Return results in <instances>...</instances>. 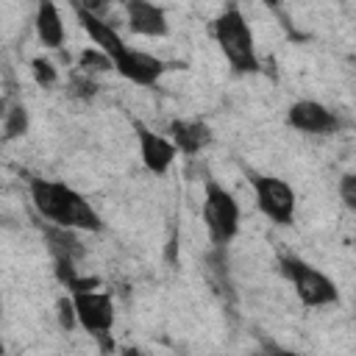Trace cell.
<instances>
[{
	"mask_svg": "<svg viewBox=\"0 0 356 356\" xmlns=\"http://www.w3.org/2000/svg\"><path fill=\"white\" fill-rule=\"evenodd\" d=\"M286 125L300 131V134H312V136H328L334 131H339V117L323 106L320 100H295L286 108Z\"/></svg>",
	"mask_w": 356,
	"mask_h": 356,
	"instance_id": "52a82bcc",
	"label": "cell"
},
{
	"mask_svg": "<svg viewBox=\"0 0 356 356\" xmlns=\"http://www.w3.org/2000/svg\"><path fill=\"white\" fill-rule=\"evenodd\" d=\"M28 125H31V117H28V108L25 106H11L6 114H3V136L6 139H19L28 134Z\"/></svg>",
	"mask_w": 356,
	"mask_h": 356,
	"instance_id": "9a60e30c",
	"label": "cell"
},
{
	"mask_svg": "<svg viewBox=\"0 0 356 356\" xmlns=\"http://www.w3.org/2000/svg\"><path fill=\"white\" fill-rule=\"evenodd\" d=\"M78 70L95 78V72H108V70H114V67H111V58H108L106 53H100L97 47H83V50L78 53Z\"/></svg>",
	"mask_w": 356,
	"mask_h": 356,
	"instance_id": "2e32d148",
	"label": "cell"
},
{
	"mask_svg": "<svg viewBox=\"0 0 356 356\" xmlns=\"http://www.w3.org/2000/svg\"><path fill=\"white\" fill-rule=\"evenodd\" d=\"M120 356H142V350H139V348L125 345V348H120Z\"/></svg>",
	"mask_w": 356,
	"mask_h": 356,
	"instance_id": "44dd1931",
	"label": "cell"
},
{
	"mask_svg": "<svg viewBox=\"0 0 356 356\" xmlns=\"http://www.w3.org/2000/svg\"><path fill=\"white\" fill-rule=\"evenodd\" d=\"M31 75H33V81H36L39 86H44V89H50V86L58 83V70H56V64H53L50 58H44V56H33V58H31Z\"/></svg>",
	"mask_w": 356,
	"mask_h": 356,
	"instance_id": "e0dca14e",
	"label": "cell"
},
{
	"mask_svg": "<svg viewBox=\"0 0 356 356\" xmlns=\"http://www.w3.org/2000/svg\"><path fill=\"white\" fill-rule=\"evenodd\" d=\"M278 264H281L284 278L292 284L298 300L306 309H323V306L339 303V289L323 270L312 267L309 261H303L298 256H281Z\"/></svg>",
	"mask_w": 356,
	"mask_h": 356,
	"instance_id": "3957f363",
	"label": "cell"
},
{
	"mask_svg": "<svg viewBox=\"0 0 356 356\" xmlns=\"http://www.w3.org/2000/svg\"><path fill=\"white\" fill-rule=\"evenodd\" d=\"M253 186V197L259 211L273 220L275 225H292L295 222V211H298V197L295 189L275 175H253L250 178Z\"/></svg>",
	"mask_w": 356,
	"mask_h": 356,
	"instance_id": "5b68a950",
	"label": "cell"
},
{
	"mask_svg": "<svg viewBox=\"0 0 356 356\" xmlns=\"http://www.w3.org/2000/svg\"><path fill=\"white\" fill-rule=\"evenodd\" d=\"M273 356H303V353H295V350H278V353H273Z\"/></svg>",
	"mask_w": 356,
	"mask_h": 356,
	"instance_id": "7402d4cb",
	"label": "cell"
},
{
	"mask_svg": "<svg viewBox=\"0 0 356 356\" xmlns=\"http://www.w3.org/2000/svg\"><path fill=\"white\" fill-rule=\"evenodd\" d=\"M0 356H6V348H3V342H0Z\"/></svg>",
	"mask_w": 356,
	"mask_h": 356,
	"instance_id": "603a6c76",
	"label": "cell"
},
{
	"mask_svg": "<svg viewBox=\"0 0 356 356\" xmlns=\"http://www.w3.org/2000/svg\"><path fill=\"white\" fill-rule=\"evenodd\" d=\"M111 67L117 75H122L125 81L136 83V86H156L161 81V75L167 72V64L145 50H136V47H125L117 58H111Z\"/></svg>",
	"mask_w": 356,
	"mask_h": 356,
	"instance_id": "ba28073f",
	"label": "cell"
},
{
	"mask_svg": "<svg viewBox=\"0 0 356 356\" xmlns=\"http://www.w3.org/2000/svg\"><path fill=\"white\" fill-rule=\"evenodd\" d=\"M134 134H136V145H139V156H142L145 170L153 172V175H164L172 167L175 156H178V150L172 147V142L167 136L156 134L153 128H147L139 120H134Z\"/></svg>",
	"mask_w": 356,
	"mask_h": 356,
	"instance_id": "9c48e42d",
	"label": "cell"
},
{
	"mask_svg": "<svg viewBox=\"0 0 356 356\" xmlns=\"http://www.w3.org/2000/svg\"><path fill=\"white\" fill-rule=\"evenodd\" d=\"M239 203L236 197L217 184L214 178H206L203 184V220H206V231L209 239L217 248H225L236 234H239Z\"/></svg>",
	"mask_w": 356,
	"mask_h": 356,
	"instance_id": "277c9868",
	"label": "cell"
},
{
	"mask_svg": "<svg viewBox=\"0 0 356 356\" xmlns=\"http://www.w3.org/2000/svg\"><path fill=\"white\" fill-rule=\"evenodd\" d=\"M56 317H58V325H61L64 331H72V328L78 325V320H75V306H72V298H70V295H61V298L56 300Z\"/></svg>",
	"mask_w": 356,
	"mask_h": 356,
	"instance_id": "d6986e66",
	"label": "cell"
},
{
	"mask_svg": "<svg viewBox=\"0 0 356 356\" xmlns=\"http://www.w3.org/2000/svg\"><path fill=\"white\" fill-rule=\"evenodd\" d=\"M42 236H44V245L53 256V261H78L83 256V245L78 239V234L72 228H61V225H53V222H44L42 225Z\"/></svg>",
	"mask_w": 356,
	"mask_h": 356,
	"instance_id": "5bb4252c",
	"label": "cell"
},
{
	"mask_svg": "<svg viewBox=\"0 0 356 356\" xmlns=\"http://www.w3.org/2000/svg\"><path fill=\"white\" fill-rule=\"evenodd\" d=\"M31 203L53 225L72 231H103V217L97 209L70 184L53 178H31Z\"/></svg>",
	"mask_w": 356,
	"mask_h": 356,
	"instance_id": "6da1fadb",
	"label": "cell"
},
{
	"mask_svg": "<svg viewBox=\"0 0 356 356\" xmlns=\"http://www.w3.org/2000/svg\"><path fill=\"white\" fill-rule=\"evenodd\" d=\"M211 36L220 47V53L225 56V61L231 64L234 72L239 75H253L261 70L259 53H256V39L250 31L248 17L242 14V8L236 3H228L211 22Z\"/></svg>",
	"mask_w": 356,
	"mask_h": 356,
	"instance_id": "7a4b0ae2",
	"label": "cell"
},
{
	"mask_svg": "<svg viewBox=\"0 0 356 356\" xmlns=\"http://www.w3.org/2000/svg\"><path fill=\"white\" fill-rule=\"evenodd\" d=\"M70 92H72L75 97H81V100H89V97H95V95H97V81H95L92 75H86V72L75 70V72H72V78H70Z\"/></svg>",
	"mask_w": 356,
	"mask_h": 356,
	"instance_id": "ac0fdd59",
	"label": "cell"
},
{
	"mask_svg": "<svg viewBox=\"0 0 356 356\" xmlns=\"http://www.w3.org/2000/svg\"><path fill=\"white\" fill-rule=\"evenodd\" d=\"M33 28H36L39 42L47 50H61V44H64V19H61V11L53 0H42L36 6Z\"/></svg>",
	"mask_w": 356,
	"mask_h": 356,
	"instance_id": "4fadbf2b",
	"label": "cell"
},
{
	"mask_svg": "<svg viewBox=\"0 0 356 356\" xmlns=\"http://www.w3.org/2000/svg\"><path fill=\"white\" fill-rule=\"evenodd\" d=\"M167 134H170L167 139L172 142V147H175L178 153H184V156H195V153H200V150L209 147L211 139H214L209 122H203V120H197V117H181V120H172L170 128H167Z\"/></svg>",
	"mask_w": 356,
	"mask_h": 356,
	"instance_id": "7c38bea8",
	"label": "cell"
},
{
	"mask_svg": "<svg viewBox=\"0 0 356 356\" xmlns=\"http://www.w3.org/2000/svg\"><path fill=\"white\" fill-rule=\"evenodd\" d=\"M125 19H128L131 33H136V36L161 39L170 33L167 11L156 3H147V0H128L125 3Z\"/></svg>",
	"mask_w": 356,
	"mask_h": 356,
	"instance_id": "8fae6325",
	"label": "cell"
},
{
	"mask_svg": "<svg viewBox=\"0 0 356 356\" xmlns=\"http://www.w3.org/2000/svg\"><path fill=\"white\" fill-rule=\"evenodd\" d=\"M0 320H3V298H0Z\"/></svg>",
	"mask_w": 356,
	"mask_h": 356,
	"instance_id": "cb8c5ba5",
	"label": "cell"
},
{
	"mask_svg": "<svg viewBox=\"0 0 356 356\" xmlns=\"http://www.w3.org/2000/svg\"><path fill=\"white\" fill-rule=\"evenodd\" d=\"M253 356H270V353H253Z\"/></svg>",
	"mask_w": 356,
	"mask_h": 356,
	"instance_id": "d4e9b609",
	"label": "cell"
},
{
	"mask_svg": "<svg viewBox=\"0 0 356 356\" xmlns=\"http://www.w3.org/2000/svg\"><path fill=\"white\" fill-rule=\"evenodd\" d=\"M70 298H72V306H75V320L86 334H92L95 339L111 337V328H114V320H117L111 292L95 289V292H75Z\"/></svg>",
	"mask_w": 356,
	"mask_h": 356,
	"instance_id": "8992f818",
	"label": "cell"
},
{
	"mask_svg": "<svg viewBox=\"0 0 356 356\" xmlns=\"http://www.w3.org/2000/svg\"><path fill=\"white\" fill-rule=\"evenodd\" d=\"M339 197L348 209H356V175L353 172H345L339 178Z\"/></svg>",
	"mask_w": 356,
	"mask_h": 356,
	"instance_id": "ffe728a7",
	"label": "cell"
},
{
	"mask_svg": "<svg viewBox=\"0 0 356 356\" xmlns=\"http://www.w3.org/2000/svg\"><path fill=\"white\" fill-rule=\"evenodd\" d=\"M75 8V17H78V22H81V28L89 33V39H92V44L100 50V53H106L108 58H117L128 44H125V39L117 33V28L108 22V19H103L100 14H95L92 8H86V6H72Z\"/></svg>",
	"mask_w": 356,
	"mask_h": 356,
	"instance_id": "30bf717a",
	"label": "cell"
}]
</instances>
